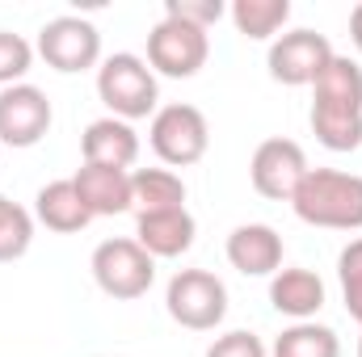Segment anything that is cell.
<instances>
[{
    "label": "cell",
    "mask_w": 362,
    "mask_h": 357,
    "mask_svg": "<svg viewBox=\"0 0 362 357\" xmlns=\"http://www.w3.org/2000/svg\"><path fill=\"white\" fill-rule=\"evenodd\" d=\"M211 38L198 25H185L177 17H160L148 30V68L169 80H189L206 68Z\"/></svg>",
    "instance_id": "52a82bcc"
},
{
    "label": "cell",
    "mask_w": 362,
    "mask_h": 357,
    "mask_svg": "<svg viewBox=\"0 0 362 357\" xmlns=\"http://www.w3.org/2000/svg\"><path fill=\"white\" fill-rule=\"evenodd\" d=\"M185 206V181L173 169H135L131 173V210L135 214H160Z\"/></svg>",
    "instance_id": "ac0fdd59"
},
{
    "label": "cell",
    "mask_w": 362,
    "mask_h": 357,
    "mask_svg": "<svg viewBox=\"0 0 362 357\" xmlns=\"http://www.w3.org/2000/svg\"><path fill=\"white\" fill-rule=\"evenodd\" d=\"M55 122L51 97L38 85H8L0 89V143L8 147H34L47 139Z\"/></svg>",
    "instance_id": "30bf717a"
},
{
    "label": "cell",
    "mask_w": 362,
    "mask_h": 357,
    "mask_svg": "<svg viewBox=\"0 0 362 357\" xmlns=\"http://www.w3.org/2000/svg\"><path fill=\"white\" fill-rule=\"evenodd\" d=\"M38 55L47 59V68H55L64 76L101 68V30L89 17H76V13L51 17L38 30Z\"/></svg>",
    "instance_id": "ba28073f"
},
{
    "label": "cell",
    "mask_w": 362,
    "mask_h": 357,
    "mask_svg": "<svg viewBox=\"0 0 362 357\" xmlns=\"http://www.w3.org/2000/svg\"><path fill=\"white\" fill-rule=\"evenodd\" d=\"M358 357H362V337H358Z\"/></svg>",
    "instance_id": "4316f807"
},
{
    "label": "cell",
    "mask_w": 362,
    "mask_h": 357,
    "mask_svg": "<svg viewBox=\"0 0 362 357\" xmlns=\"http://www.w3.org/2000/svg\"><path fill=\"white\" fill-rule=\"evenodd\" d=\"M312 135L329 152L362 147V63L350 55H333L312 85Z\"/></svg>",
    "instance_id": "6da1fadb"
},
{
    "label": "cell",
    "mask_w": 362,
    "mask_h": 357,
    "mask_svg": "<svg viewBox=\"0 0 362 357\" xmlns=\"http://www.w3.org/2000/svg\"><path fill=\"white\" fill-rule=\"evenodd\" d=\"M34 219L47 227V231H59V236H76L93 223L89 206L81 202L76 185L72 181H51L34 193Z\"/></svg>",
    "instance_id": "e0dca14e"
},
{
    "label": "cell",
    "mask_w": 362,
    "mask_h": 357,
    "mask_svg": "<svg viewBox=\"0 0 362 357\" xmlns=\"http://www.w3.org/2000/svg\"><path fill=\"white\" fill-rule=\"evenodd\" d=\"M270 307L278 315H291L295 324L316 320V311L325 307V282L320 273L303 265H286L270 277Z\"/></svg>",
    "instance_id": "2e32d148"
},
{
    "label": "cell",
    "mask_w": 362,
    "mask_h": 357,
    "mask_svg": "<svg viewBox=\"0 0 362 357\" xmlns=\"http://www.w3.org/2000/svg\"><path fill=\"white\" fill-rule=\"evenodd\" d=\"M148 143L152 152L169 164V169H189L206 156L211 147V126H206V114L189 101H173V105H160L152 114V126H148Z\"/></svg>",
    "instance_id": "8992f818"
},
{
    "label": "cell",
    "mask_w": 362,
    "mask_h": 357,
    "mask_svg": "<svg viewBox=\"0 0 362 357\" xmlns=\"http://www.w3.org/2000/svg\"><path fill=\"white\" fill-rule=\"evenodd\" d=\"M81 156L85 164H110V169H131L139 160V135L122 118H97L81 135Z\"/></svg>",
    "instance_id": "9a60e30c"
},
{
    "label": "cell",
    "mask_w": 362,
    "mask_h": 357,
    "mask_svg": "<svg viewBox=\"0 0 362 357\" xmlns=\"http://www.w3.org/2000/svg\"><path fill=\"white\" fill-rule=\"evenodd\" d=\"M206 357H270V353H266L262 337H253V332L236 328V332L215 337V341H211V349H206Z\"/></svg>",
    "instance_id": "d4e9b609"
},
{
    "label": "cell",
    "mask_w": 362,
    "mask_h": 357,
    "mask_svg": "<svg viewBox=\"0 0 362 357\" xmlns=\"http://www.w3.org/2000/svg\"><path fill=\"white\" fill-rule=\"evenodd\" d=\"M333 42L316 30H286L270 42V55H266V68L278 85L286 89H303V85H316V76L325 72V63L333 59Z\"/></svg>",
    "instance_id": "9c48e42d"
},
{
    "label": "cell",
    "mask_w": 362,
    "mask_h": 357,
    "mask_svg": "<svg viewBox=\"0 0 362 357\" xmlns=\"http://www.w3.org/2000/svg\"><path fill=\"white\" fill-rule=\"evenodd\" d=\"M228 265L245 277H274L282 269V236L270 223H240L228 236Z\"/></svg>",
    "instance_id": "7c38bea8"
},
{
    "label": "cell",
    "mask_w": 362,
    "mask_h": 357,
    "mask_svg": "<svg viewBox=\"0 0 362 357\" xmlns=\"http://www.w3.org/2000/svg\"><path fill=\"white\" fill-rule=\"evenodd\" d=\"M303 177H308V156H303V147L295 139H282L278 135V139L257 143V152L249 160V181H253V189L262 198L291 202Z\"/></svg>",
    "instance_id": "8fae6325"
},
{
    "label": "cell",
    "mask_w": 362,
    "mask_h": 357,
    "mask_svg": "<svg viewBox=\"0 0 362 357\" xmlns=\"http://www.w3.org/2000/svg\"><path fill=\"white\" fill-rule=\"evenodd\" d=\"M291 210L308 227L362 231V177L341 169H308L291 198Z\"/></svg>",
    "instance_id": "7a4b0ae2"
},
{
    "label": "cell",
    "mask_w": 362,
    "mask_h": 357,
    "mask_svg": "<svg viewBox=\"0 0 362 357\" xmlns=\"http://www.w3.org/2000/svg\"><path fill=\"white\" fill-rule=\"evenodd\" d=\"M93 282L105 298H118V303H131V298H144L156 282V261L139 248L135 236H118V240H101L93 248Z\"/></svg>",
    "instance_id": "277c9868"
},
{
    "label": "cell",
    "mask_w": 362,
    "mask_h": 357,
    "mask_svg": "<svg viewBox=\"0 0 362 357\" xmlns=\"http://www.w3.org/2000/svg\"><path fill=\"white\" fill-rule=\"evenodd\" d=\"M350 38H354V47L362 51V4H354V13H350Z\"/></svg>",
    "instance_id": "484cf974"
},
{
    "label": "cell",
    "mask_w": 362,
    "mask_h": 357,
    "mask_svg": "<svg viewBox=\"0 0 362 357\" xmlns=\"http://www.w3.org/2000/svg\"><path fill=\"white\" fill-rule=\"evenodd\" d=\"M194 236H198V223L185 206L160 210V214H135V240L152 261H173L181 253H189Z\"/></svg>",
    "instance_id": "4fadbf2b"
},
{
    "label": "cell",
    "mask_w": 362,
    "mask_h": 357,
    "mask_svg": "<svg viewBox=\"0 0 362 357\" xmlns=\"http://www.w3.org/2000/svg\"><path fill=\"white\" fill-rule=\"evenodd\" d=\"M270 357H341V341L329 324L303 320V324H291L274 337Z\"/></svg>",
    "instance_id": "d6986e66"
},
{
    "label": "cell",
    "mask_w": 362,
    "mask_h": 357,
    "mask_svg": "<svg viewBox=\"0 0 362 357\" xmlns=\"http://www.w3.org/2000/svg\"><path fill=\"white\" fill-rule=\"evenodd\" d=\"M337 277H341V294H346V311L362 324V236L350 240L337 257Z\"/></svg>",
    "instance_id": "603a6c76"
},
{
    "label": "cell",
    "mask_w": 362,
    "mask_h": 357,
    "mask_svg": "<svg viewBox=\"0 0 362 357\" xmlns=\"http://www.w3.org/2000/svg\"><path fill=\"white\" fill-rule=\"evenodd\" d=\"M165 17H177V21L198 25V30H211L219 17H228V4L223 0H169Z\"/></svg>",
    "instance_id": "cb8c5ba5"
},
{
    "label": "cell",
    "mask_w": 362,
    "mask_h": 357,
    "mask_svg": "<svg viewBox=\"0 0 362 357\" xmlns=\"http://www.w3.org/2000/svg\"><path fill=\"white\" fill-rule=\"evenodd\" d=\"M72 185H76V193L89 206L93 219H110V214H127L131 210V169L81 164Z\"/></svg>",
    "instance_id": "5bb4252c"
},
{
    "label": "cell",
    "mask_w": 362,
    "mask_h": 357,
    "mask_svg": "<svg viewBox=\"0 0 362 357\" xmlns=\"http://www.w3.org/2000/svg\"><path fill=\"white\" fill-rule=\"evenodd\" d=\"M169 320L189 332H215L228 320V286L211 269H177L165 290Z\"/></svg>",
    "instance_id": "5b68a950"
},
{
    "label": "cell",
    "mask_w": 362,
    "mask_h": 357,
    "mask_svg": "<svg viewBox=\"0 0 362 357\" xmlns=\"http://www.w3.org/2000/svg\"><path fill=\"white\" fill-rule=\"evenodd\" d=\"M228 17L236 34H245L249 42H266V38H278V30L291 21V0H236Z\"/></svg>",
    "instance_id": "ffe728a7"
},
{
    "label": "cell",
    "mask_w": 362,
    "mask_h": 357,
    "mask_svg": "<svg viewBox=\"0 0 362 357\" xmlns=\"http://www.w3.org/2000/svg\"><path fill=\"white\" fill-rule=\"evenodd\" d=\"M97 97L110 109V118L135 122V118H148L160 109V80L144 55L118 51V55L101 59V68H97Z\"/></svg>",
    "instance_id": "3957f363"
},
{
    "label": "cell",
    "mask_w": 362,
    "mask_h": 357,
    "mask_svg": "<svg viewBox=\"0 0 362 357\" xmlns=\"http://www.w3.org/2000/svg\"><path fill=\"white\" fill-rule=\"evenodd\" d=\"M30 244H34V214L0 193V261L25 257Z\"/></svg>",
    "instance_id": "44dd1931"
},
{
    "label": "cell",
    "mask_w": 362,
    "mask_h": 357,
    "mask_svg": "<svg viewBox=\"0 0 362 357\" xmlns=\"http://www.w3.org/2000/svg\"><path fill=\"white\" fill-rule=\"evenodd\" d=\"M34 68V47L13 34V30H0V89L8 85H25V72Z\"/></svg>",
    "instance_id": "7402d4cb"
}]
</instances>
